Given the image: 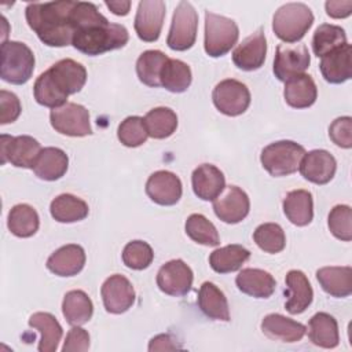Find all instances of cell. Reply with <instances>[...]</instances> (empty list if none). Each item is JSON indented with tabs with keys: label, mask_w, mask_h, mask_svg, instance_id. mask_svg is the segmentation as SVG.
Listing matches in <instances>:
<instances>
[{
	"label": "cell",
	"mask_w": 352,
	"mask_h": 352,
	"mask_svg": "<svg viewBox=\"0 0 352 352\" xmlns=\"http://www.w3.org/2000/svg\"><path fill=\"white\" fill-rule=\"evenodd\" d=\"M72 21L74 26L72 45L85 55L95 56L122 48L129 40L125 26L109 22L92 3L76 1Z\"/></svg>",
	"instance_id": "cell-1"
},
{
	"label": "cell",
	"mask_w": 352,
	"mask_h": 352,
	"mask_svg": "<svg viewBox=\"0 0 352 352\" xmlns=\"http://www.w3.org/2000/svg\"><path fill=\"white\" fill-rule=\"evenodd\" d=\"M76 1L60 0L30 3L25 8L29 28L48 47H66L73 41L74 26L72 11Z\"/></svg>",
	"instance_id": "cell-2"
},
{
	"label": "cell",
	"mask_w": 352,
	"mask_h": 352,
	"mask_svg": "<svg viewBox=\"0 0 352 352\" xmlns=\"http://www.w3.org/2000/svg\"><path fill=\"white\" fill-rule=\"evenodd\" d=\"M85 81L87 70L81 63L69 58L60 59L34 81V99L41 106L59 107L67 103L69 95L80 92Z\"/></svg>",
	"instance_id": "cell-3"
},
{
	"label": "cell",
	"mask_w": 352,
	"mask_h": 352,
	"mask_svg": "<svg viewBox=\"0 0 352 352\" xmlns=\"http://www.w3.org/2000/svg\"><path fill=\"white\" fill-rule=\"evenodd\" d=\"M314 23V14L304 3H286L272 19V30L285 43L300 41Z\"/></svg>",
	"instance_id": "cell-4"
},
{
	"label": "cell",
	"mask_w": 352,
	"mask_h": 352,
	"mask_svg": "<svg viewBox=\"0 0 352 352\" xmlns=\"http://www.w3.org/2000/svg\"><path fill=\"white\" fill-rule=\"evenodd\" d=\"M34 70L33 51L21 41H3L0 77L10 84L28 82Z\"/></svg>",
	"instance_id": "cell-5"
},
{
	"label": "cell",
	"mask_w": 352,
	"mask_h": 352,
	"mask_svg": "<svg viewBox=\"0 0 352 352\" xmlns=\"http://www.w3.org/2000/svg\"><path fill=\"white\" fill-rule=\"evenodd\" d=\"M305 148L293 140H279L265 146L260 161L264 169L275 177L287 176L297 172Z\"/></svg>",
	"instance_id": "cell-6"
},
{
	"label": "cell",
	"mask_w": 352,
	"mask_h": 352,
	"mask_svg": "<svg viewBox=\"0 0 352 352\" xmlns=\"http://www.w3.org/2000/svg\"><path fill=\"white\" fill-rule=\"evenodd\" d=\"M239 37V29L235 21L217 15L214 12H205V52L212 58H219L231 51Z\"/></svg>",
	"instance_id": "cell-7"
},
{
	"label": "cell",
	"mask_w": 352,
	"mask_h": 352,
	"mask_svg": "<svg viewBox=\"0 0 352 352\" xmlns=\"http://www.w3.org/2000/svg\"><path fill=\"white\" fill-rule=\"evenodd\" d=\"M198 12L188 1H179L168 33L166 44L173 51L190 50L197 38Z\"/></svg>",
	"instance_id": "cell-8"
},
{
	"label": "cell",
	"mask_w": 352,
	"mask_h": 352,
	"mask_svg": "<svg viewBox=\"0 0 352 352\" xmlns=\"http://www.w3.org/2000/svg\"><path fill=\"white\" fill-rule=\"evenodd\" d=\"M41 150V144L29 135L0 136V153L3 165L10 162L16 168L33 169Z\"/></svg>",
	"instance_id": "cell-9"
},
{
	"label": "cell",
	"mask_w": 352,
	"mask_h": 352,
	"mask_svg": "<svg viewBox=\"0 0 352 352\" xmlns=\"http://www.w3.org/2000/svg\"><path fill=\"white\" fill-rule=\"evenodd\" d=\"M52 128L66 136L81 138L92 133L88 110L78 103L67 102L50 113Z\"/></svg>",
	"instance_id": "cell-10"
},
{
	"label": "cell",
	"mask_w": 352,
	"mask_h": 352,
	"mask_svg": "<svg viewBox=\"0 0 352 352\" xmlns=\"http://www.w3.org/2000/svg\"><path fill=\"white\" fill-rule=\"evenodd\" d=\"M212 100L220 113L230 117H236L248 110L250 104V92L243 82L234 78H227L214 87Z\"/></svg>",
	"instance_id": "cell-11"
},
{
	"label": "cell",
	"mask_w": 352,
	"mask_h": 352,
	"mask_svg": "<svg viewBox=\"0 0 352 352\" xmlns=\"http://www.w3.org/2000/svg\"><path fill=\"white\" fill-rule=\"evenodd\" d=\"M311 63V55L304 44H279L274 58V74L279 81H287L304 74Z\"/></svg>",
	"instance_id": "cell-12"
},
{
	"label": "cell",
	"mask_w": 352,
	"mask_h": 352,
	"mask_svg": "<svg viewBox=\"0 0 352 352\" xmlns=\"http://www.w3.org/2000/svg\"><path fill=\"white\" fill-rule=\"evenodd\" d=\"M166 7L162 0H142L135 15V32L146 43L157 41L165 19Z\"/></svg>",
	"instance_id": "cell-13"
},
{
	"label": "cell",
	"mask_w": 352,
	"mask_h": 352,
	"mask_svg": "<svg viewBox=\"0 0 352 352\" xmlns=\"http://www.w3.org/2000/svg\"><path fill=\"white\" fill-rule=\"evenodd\" d=\"M194 274L191 268L180 258L165 263L157 274V286L168 296H186L192 286Z\"/></svg>",
	"instance_id": "cell-14"
},
{
	"label": "cell",
	"mask_w": 352,
	"mask_h": 352,
	"mask_svg": "<svg viewBox=\"0 0 352 352\" xmlns=\"http://www.w3.org/2000/svg\"><path fill=\"white\" fill-rule=\"evenodd\" d=\"M103 305L107 312L120 315L126 312L135 302V290L128 278L121 274L109 276L100 289Z\"/></svg>",
	"instance_id": "cell-15"
},
{
	"label": "cell",
	"mask_w": 352,
	"mask_h": 352,
	"mask_svg": "<svg viewBox=\"0 0 352 352\" xmlns=\"http://www.w3.org/2000/svg\"><path fill=\"white\" fill-rule=\"evenodd\" d=\"M250 209V201L248 194L236 187L228 186L223 192L213 201L214 214L224 223L236 224L242 221Z\"/></svg>",
	"instance_id": "cell-16"
},
{
	"label": "cell",
	"mask_w": 352,
	"mask_h": 352,
	"mask_svg": "<svg viewBox=\"0 0 352 352\" xmlns=\"http://www.w3.org/2000/svg\"><path fill=\"white\" fill-rule=\"evenodd\" d=\"M183 186L173 172L157 170L146 182V194L148 198L162 206H172L182 198Z\"/></svg>",
	"instance_id": "cell-17"
},
{
	"label": "cell",
	"mask_w": 352,
	"mask_h": 352,
	"mask_svg": "<svg viewBox=\"0 0 352 352\" xmlns=\"http://www.w3.org/2000/svg\"><path fill=\"white\" fill-rule=\"evenodd\" d=\"M298 169L305 180L315 184H326L336 175L337 161L327 150L316 148L304 154Z\"/></svg>",
	"instance_id": "cell-18"
},
{
	"label": "cell",
	"mask_w": 352,
	"mask_h": 352,
	"mask_svg": "<svg viewBox=\"0 0 352 352\" xmlns=\"http://www.w3.org/2000/svg\"><path fill=\"white\" fill-rule=\"evenodd\" d=\"M267 55V40L264 32H257L242 40L232 52L234 65L245 72H253L263 66Z\"/></svg>",
	"instance_id": "cell-19"
},
{
	"label": "cell",
	"mask_w": 352,
	"mask_h": 352,
	"mask_svg": "<svg viewBox=\"0 0 352 352\" xmlns=\"http://www.w3.org/2000/svg\"><path fill=\"white\" fill-rule=\"evenodd\" d=\"M286 296L285 308L292 315L302 314L312 302L314 290L302 271L292 270L286 274Z\"/></svg>",
	"instance_id": "cell-20"
},
{
	"label": "cell",
	"mask_w": 352,
	"mask_h": 352,
	"mask_svg": "<svg viewBox=\"0 0 352 352\" xmlns=\"http://www.w3.org/2000/svg\"><path fill=\"white\" fill-rule=\"evenodd\" d=\"M191 184L198 198L202 201H214L226 188V177L217 166L202 164L194 169Z\"/></svg>",
	"instance_id": "cell-21"
},
{
	"label": "cell",
	"mask_w": 352,
	"mask_h": 352,
	"mask_svg": "<svg viewBox=\"0 0 352 352\" xmlns=\"http://www.w3.org/2000/svg\"><path fill=\"white\" fill-rule=\"evenodd\" d=\"M323 78L330 84H342L352 76V47L345 44L322 56L319 65Z\"/></svg>",
	"instance_id": "cell-22"
},
{
	"label": "cell",
	"mask_w": 352,
	"mask_h": 352,
	"mask_svg": "<svg viewBox=\"0 0 352 352\" xmlns=\"http://www.w3.org/2000/svg\"><path fill=\"white\" fill-rule=\"evenodd\" d=\"M85 264V252L80 245L69 243L55 250L47 260V268L58 276L77 275Z\"/></svg>",
	"instance_id": "cell-23"
},
{
	"label": "cell",
	"mask_w": 352,
	"mask_h": 352,
	"mask_svg": "<svg viewBox=\"0 0 352 352\" xmlns=\"http://www.w3.org/2000/svg\"><path fill=\"white\" fill-rule=\"evenodd\" d=\"M261 330L268 338L282 342H297L307 333V327L302 323L280 314H268L264 316Z\"/></svg>",
	"instance_id": "cell-24"
},
{
	"label": "cell",
	"mask_w": 352,
	"mask_h": 352,
	"mask_svg": "<svg viewBox=\"0 0 352 352\" xmlns=\"http://www.w3.org/2000/svg\"><path fill=\"white\" fill-rule=\"evenodd\" d=\"M235 283L242 293L254 298H268L272 296L276 287L274 276L260 268L242 270L236 275Z\"/></svg>",
	"instance_id": "cell-25"
},
{
	"label": "cell",
	"mask_w": 352,
	"mask_h": 352,
	"mask_svg": "<svg viewBox=\"0 0 352 352\" xmlns=\"http://www.w3.org/2000/svg\"><path fill=\"white\" fill-rule=\"evenodd\" d=\"M283 96L290 107L307 109L315 103L318 88L309 74H300L285 82Z\"/></svg>",
	"instance_id": "cell-26"
},
{
	"label": "cell",
	"mask_w": 352,
	"mask_h": 352,
	"mask_svg": "<svg viewBox=\"0 0 352 352\" xmlns=\"http://www.w3.org/2000/svg\"><path fill=\"white\" fill-rule=\"evenodd\" d=\"M316 279L322 289L333 297L342 298L352 293V268L349 265L319 268Z\"/></svg>",
	"instance_id": "cell-27"
},
{
	"label": "cell",
	"mask_w": 352,
	"mask_h": 352,
	"mask_svg": "<svg viewBox=\"0 0 352 352\" xmlns=\"http://www.w3.org/2000/svg\"><path fill=\"white\" fill-rule=\"evenodd\" d=\"M309 341L320 348L331 349L340 342L338 324L334 316L327 312L315 314L308 322Z\"/></svg>",
	"instance_id": "cell-28"
},
{
	"label": "cell",
	"mask_w": 352,
	"mask_h": 352,
	"mask_svg": "<svg viewBox=\"0 0 352 352\" xmlns=\"http://www.w3.org/2000/svg\"><path fill=\"white\" fill-rule=\"evenodd\" d=\"M198 307L205 316L213 320H230L228 301L224 293L212 282H204L198 292Z\"/></svg>",
	"instance_id": "cell-29"
},
{
	"label": "cell",
	"mask_w": 352,
	"mask_h": 352,
	"mask_svg": "<svg viewBox=\"0 0 352 352\" xmlns=\"http://www.w3.org/2000/svg\"><path fill=\"white\" fill-rule=\"evenodd\" d=\"M282 205L287 220L294 226H308L314 219V199L307 190L300 188L287 192Z\"/></svg>",
	"instance_id": "cell-30"
},
{
	"label": "cell",
	"mask_w": 352,
	"mask_h": 352,
	"mask_svg": "<svg viewBox=\"0 0 352 352\" xmlns=\"http://www.w3.org/2000/svg\"><path fill=\"white\" fill-rule=\"evenodd\" d=\"M69 166L67 154L58 147H44L33 166L37 177L54 182L60 179Z\"/></svg>",
	"instance_id": "cell-31"
},
{
	"label": "cell",
	"mask_w": 352,
	"mask_h": 352,
	"mask_svg": "<svg viewBox=\"0 0 352 352\" xmlns=\"http://www.w3.org/2000/svg\"><path fill=\"white\" fill-rule=\"evenodd\" d=\"M29 326L40 331L38 352H55L62 338L63 330L56 318L48 312H36L29 318Z\"/></svg>",
	"instance_id": "cell-32"
},
{
	"label": "cell",
	"mask_w": 352,
	"mask_h": 352,
	"mask_svg": "<svg viewBox=\"0 0 352 352\" xmlns=\"http://www.w3.org/2000/svg\"><path fill=\"white\" fill-rule=\"evenodd\" d=\"M62 314L69 324L81 326L92 318L94 304L85 292L70 290L63 297Z\"/></svg>",
	"instance_id": "cell-33"
},
{
	"label": "cell",
	"mask_w": 352,
	"mask_h": 352,
	"mask_svg": "<svg viewBox=\"0 0 352 352\" xmlns=\"http://www.w3.org/2000/svg\"><path fill=\"white\" fill-rule=\"evenodd\" d=\"M250 257V252L242 245H227L216 249L209 256V264L217 274H228L239 270Z\"/></svg>",
	"instance_id": "cell-34"
},
{
	"label": "cell",
	"mask_w": 352,
	"mask_h": 352,
	"mask_svg": "<svg viewBox=\"0 0 352 352\" xmlns=\"http://www.w3.org/2000/svg\"><path fill=\"white\" fill-rule=\"evenodd\" d=\"M51 216L59 223H74L88 216L87 202L73 194H60L50 205Z\"/></svg>",
	"instance_id": "cell-35"
},
{
	"label": "cell",
	"mask_w": 352,
	"mask_h": 352,
	"mask_svg": "<svg viewBox=\"0 0 352 352\" xmlns=\"http://www.w3.org/2000/svg\"><path fill=\"white\" fill-rule=\"evenodd\" d=\"M40 219L36 209L28 204H18L11 208L7 219V227L18 238H29L38 230Z\"/></svg>",
	"instance_id": "cell-36"
},
{
	"label": "cell",
	"mask_w": 352,
	"mask_h": 352,
	"mask_svg": "<svg viewBox=\"0 0 352 352\" xmlns=\"http://www.w3.org/2000/svg\"><path fill=\"white\" fill-rule=\"evenodd\" d=\"M169 58L158 50H147L142 52L136 60V74L147 87H161L160 77L164 65Z\"/></svg>",
	"instance_id": "cell-37"
},
{
	"label": "cell",
	"mask_w": 352,
	"mask_h": 352,
	"mask_svg": "<svg viewBox=\"0 0 352 352\" xmlns=\"http://www.w3.org/2000/svg\"><path fill=\"white\" fill-rule=\"evenodd\" d=\"M192 80L190 66L179 59H168L162 67L160 82L161 87L173 94L187 91Z\"/></svg>",
	"instance_id": "cell-38"
},
{
	"label": "cell",
	"mask_w": 352,
	"mask_h": 352,
	"mask_svg": "<svg viewBox=\"0 0 352 352\" xmlns=\"http://www.w3.org/2000/svg\"><path fill=\"white\" fill-rule=\"evenodd\" d=\"M144 125L153 139H165L177 128V116L169 107H154L144 116Z\"/></svg>",
	"instance_id": "cell-39"
},
{
	"label": "cell",
	"mask_w": 352,
	"mask_h": 352,
	"mask_svg": "<svg viewBox=\"0 0 352 352\" xmlns=\"http://www.w3.org/2000/svg\"><path fill=\"white\" fill-rule=\"evenodd\" d=\"M346 44V34L341 26L322 23L316 28L312 37V51L319 58Z\"/></svg>",
	"instance_id": "cell-40"
},
{
	"label": "cell",
	"mask_w": 352,
	"mask_h": 352,
	"mask_svg": "<svg viewBox=\"0 0 352 352\" xmlns=\"http://www.w3.org/2000/svg\"><path fill=\"white\" fill-rule=\"evenodd\" d=\"M186 234L197 243L205 246H217L220 243L219 232L212 221L201 213H192L186 220Z\"/></svg>",
	"instance_id": "cell-41"
},
{
	"label": "cell",
	"mask_w": 352,
	"mask_h": 352,
	"mask_svg": "<svg viewBox=\"0 0 352 352\" xmlns=\"http://www.w3.org/2000/svg\"><path fill=\"white\" fill-rule=\"evenodd\" d=\"M253 239L261 250L271 254L282 252L286 245L285 231L276 223L260 224L253 232Z\"/></svg>",
	"instance_id": "cell-42"
},
{
	"label": "cell",
	"mask_w": 352,
	"mask_h": 352,
	"mask_svg": "<svg viewBox=\"0 0 352 352\" xmlns=\"http://www.w3.org/2000/svg\"><path fill=\"white\" fill-rule=\"evenodd\" d=\"M117 136H118V140L126 147L142 146L148 136L144 125V120L139 116L126 117L118 125Z\"/></svg>",
	"instance_id": "cell-43"
},
{
	"label": "cell",
	"mask_w": 352,
	"mask_h": 352,
	"mask_svg": "<svg viewBox=\"0 0 352 352\" xmlns=\"http://www.w3.org/2000/svg\"><path fill=\"white\" fill-rule=\"evenodd\" d=\"M153 258L154 252L144 241H131L122 250V263L131 270H144L153 263Z\"/></svg>",
	"instance_id": "cell-44"
},
{
	"label": "cell",
	"mask_w": 352,
	"mask_h": 352,
	"mask_svg": "<svg viewBox=\"0 0 352 352\" xmlns=\"http://www.w3.org/2000/svg\"><path fill=\"white\" fill-rule=\"evenodd\" d=\"M330 232L344 242L352 239V209L348 205H336L327 217Z\"/></svg>",
	"instance_id": "cell-45"
},
{
	"label": "cell",
	"mask_w": 352,
	"mask_h": 352,
	"mask_svg": "<svg viewBox=\"0 0 352 352\" xmlns=\"http://www.w3.org/2000/svg\"><path fill=\"white\" fill-rule=\"evenodd\" d=\"M329 136L334 144L342 148L352 147V118L349 116L336 118L329 126Z\"/></svg>",
	"instance_id": "cell-46"
},
{
	"label": "cell",
	"mask_w": 352,
	"mask_h": 352,
	"mask_svg": "<svg viewBox=\"0 0 352 352\" xmlns=\"http://www.w3.org/2000/svg\"><path fill=\"white\" fill-rule=\"evenodd\" d=\"M0 109H1L0 122L3 125L14 122L19 117L22 110L18 96L6 89L0 91Z\"/></svg>",
	"instance_id": "cell-47"
},
{
	"label": "cell",
	"mask_w": 352,
	"mask_h": 352,
	"mask_svg": "<svg viewBox=\"0 0 352 352\" xmlns=\"http://www.w3.org/2000/svg\"><path fill=\"white\" fill-rule=\"evenodd\" d=\"M89 349V334L80 326H73L63 342V352H85Z\"/></svg>",
	"instance_id": "cell-48"
},
{
	"label": "cell",
	"mask_w": 352,
	"mask_h": 352,
	"mask_svg": "<svg viewBox=\"0 0 352 352\" xmlns=\"http://www.w3.org/2000/svg\"><path fill=\"white\" fill-rule=\"evenodd\" d=\"M324 8L331 18H346L352 12V0H329L324 3Z\"/></svg>",
	"instance_id": "cell-49"
},
{
	"label": "cell",
	"mask_w": 352,
	"mask_h": 352,
	"mask_svg": "<svg viewBox=\"0 0 352 352\" xmlns=\"http://www.w3.org/2000/svg\"><path fill=\"white\" fill-rule=\"evenodd\" d=\"M182 349V345L170 334H158L148 342V351H176Z\"/></svg>",
	"instance_id": "cell-50"
},
{
	"label": "cell",
	"mask_w": 352,
	"mask_h": 352,
	"mask_svg": "<svg viewBox=\"0 0 352 352\" xmlns=\"http://www.w3.org/2000/svg\"><path fill=\"white\" fill-rule=\"evenodd\" d=\"M106 7L118 16H124L129 12L131 8V1L129 0H121V1H106Z\"/></svg>",
	"instance_id": "cell-51"
}]
</instances>
